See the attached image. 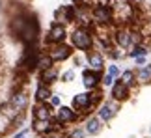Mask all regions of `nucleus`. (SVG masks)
Listing matches in <instances>:
<instances>
[{
    "mask_svg": "<svg viewBox=\"0 0 151 138\" xmlns=\"http://www.w3.org/2000/svg\"><path fill=\"white\" fill-rule=\"evenodd\" d=\"M8 32H9V36H13L17 41H21L22 45H34V43H39V39H41L39 19L32 11L17 9L15 13L9 17Z\"/></svg>",
    "mask_w": 151,
    "mask_h": 138,
    "instance_id": "nucleus-1",
    "label": "nucleus"
},
{
    "mask_svg": "<svg viewBox=\"0 0 151 138\" xmlns=\"http://www.w3.org/2000/svg\"><path fill=\"white\" fill-rule=\"evenodd\" d=\"M30 105H32V95L28 93L24 88H17V90L11 91L9 99L0 106V112L6 114L8 119H11V118H15L17 114L26 112L28 108H30Z\"/></svg>",
    "mask_w": 151,
    "mask_h": 138,
    "instance_id": "nucleus-2",
    "label": "nucleus"
},
{
    "mask_svg": "<svg viewBox=\"0 0 151 138\" xmlns=\"http://www.w3.org/2000/svg\"><path fill=\"white\" fill-rule=\"evenodd\" d=\"M69 43L73 45V49L77 52H90V50L95 49V32L93 28H88V26H82V24H77L73 26V30L69 32Z\"/></svg>",
    "mask_w": 151,
    "mask_h": 138,
    "instance_id": "nucleus-3",
    "label": "nucleus"
},
{
    "mask_svg": "<svg viewBox=\"0 0 151 138\" xmlns=\"http://www.w3.org/2000/svg\"><path fill=\"white\" fill-rule=\"evenodd\" d=\"M90 15L95 26H114L116 24L114 8L108 2H99L97 6H93L90 9Z\"/></svg>",
    "mask_w": 151,
    "mask_h": 138,
    "instance_id": "nucleus-4",
    "label": "nucleus"
},
{
    "mask_svg": "<svg viewBox=\"0 0 151 138\" xmlns=\"http://www.w3.org/2000/svg\"><path fill=\"white\" fill-rule=\"evenodd\" d=\"M67 39H69V26L52 21L50 26H49V30H47V34L43 36V47L49 49V47H52V45L65 43Z\"/></svg>",
    "mask_w": 151,
    "mask_h": 138,
    "instance_id": "nucleus-5",
    "label": "nucleus"
},
{
    "mask_svg": "<svg viewBox=\"0 0 151 138\" xmlns=\"http://www.w3.org/2000/svg\"><path fill=\"white\" fill-rule=\"evenodd\" d=\"M112 41L118 49L121 50H129L132 47V39H131V26L127 24H114L112 26Z\"/></svg>",
    "mask_w": 151,
    "mask_h": 138,
    "instance_id": "nucleus-6",
    "label": "nucleus"
},
{
    "mask_svg": "<svg viewBox=\"0 0 151 138\" xmlns=\"http://www.w3.org/2000/svg\"><path fill=\"white\" fill-rule=\"evenodd\" d=\"M47 52L50 54V58L54 60V64H63V62L71 60L73 54L77 52V50L73 49L71 43H58V45H52V47L47 49Z\"/></svg>",
    "mask_w": 151,
    "mask_h": 138,
    "instance_id": "nucleus-7",
    "label": "nucleus"
},
{
    "mask_svg": "<svg viewBox=\"0 0 151 138\" xmlns=\"http://www.w3.org/2000/svg\"><path fill=\"white\" fill-rule=\"evenodd\" d=\"M119 110H121V103L114 101V99H106V101H103L101 105L97 106L95 114L103 119L104 123H110L116 116H118V112H119Z\"/></svg>",
    "mask_w": 151,
    "mask_h": 138,
    "instance_id": "nucleus-8",
    "label": "nucleus"
},
{
    "mask_svg": "<svg viewBox=\"0 0 151 138\" xmlns=\"http://www.w3.org/2000/svg\"><path fill=\"white\" fill-rule=\"evenodd\" d=\"M54 116H56L58 121H62L65 127H67V125H73V123H80V121H82L80 116H78V112L75 110L71 105H60V106L56 108Z\"/></svg>",
    "mask_w": 151,
    "mask_h": 138,
    "instance_id": "nucleus-9",
    "label": "nucleus"
},
{
    "mask_svg": "<svg viewBox=\"0 0 151 138\" xmlns=\"http://www.w3.org/2000/svg\"><path fill=\"white\" fill-rule=\"evenodd\" d=\"M103 75L104 71H97V69H91V67H84L80 77H82V84L86 90H95L99 88L101 82H103Z\"/></svg>",
    "mask_w": 151,
    "mask_h": 138,
    "instance_id": "nucleus-10",
    "label": "nucleus"
},
{
    "mask_svg": "<svg viewBox=\"0 0 151 138\" xmlns=\"http://www.w3.org/2000/svg\"><path fill=\"white\" fill-rule=\"evenodd\" d=\"M131 95H132V88H129L125 82H121L119 78H116V82L110 86V99H114V101H118V103H127L131 99Z\"/></svg>",
    "mask_w": 151,
    "mask_h": 138,
    "instance_id": "nucleus-11",
    "label": "nucleus"
},
{
    "mask_svg": "<svg viewBox=\"0 0 151 138\" xmlns=\"http://www.w3.org/2000/svg\"><path fill=\"white\" fill-rule=\"evenodd\" d=\"M54 112H56V108L50 105V103H34L32 105V119H50L52 116H54Z\"/></svg>",
    "mask_w": 151,
    "mask_h": 138,
    "instance_id": "nucleus-12",
    "label": "nucleus"
},
{
    "mask_svg": "<svg viewBox=\"0 0 151 138\" xmlns=\"http://www.w3.org/2000/svg\"><path fill=\"white\" fill-rule=\"evenodd\" d=\"M86 64L91 69L104 71V67H106V56H104L101 50L93 49V50H90V52H86Z\"/></svg>",
    "mask_w": 151,
    "mask_h": 138,
    "instance_id": "nucleus-13",
    "label": "nucleus"
},
{
    "mask_svg": "<svg viewBox=\"0 0 151 138\" xmlns=\"http://www.w3.org/2000/svg\"><path fill=\"white\" fill-rule=\"evenodd\" d=\"M104 125H106V123H104L97 114H91V116H88L84 119V129H86V133H88V136L101 134V131L104 129Z\"/></svg>",
    "mask_w": 151,
    "mask_h": 138,
    "instance_id": "nucleus-14",
    "label": "nucleus"
},
{
    "mask_svg": "<svg viewBox=\"0 0 151 138\" xmlns=\"http://www.w3.org/2000/svg\"><path fill=\"white\" fill-rule=\"evenodd\" d=\"M60 67L58 65H52L49 69H45V71H39L37 73V82H43L47 86H54L58 80H60Z\"/></svg>",
    "mask_w": 151,
    "mask_h": 138,
    "instance_id": "nucleus-15",
    "label": "nucleus"
},
{
    "mask_svg": "<svg viewBox=\"0 0 151 138\" xmlns=\"http://www.w3.org/2000/svg\"><path fill=\"white\" fill-rule=\"evenodd\" d=\"M32 131L41 138L56 133L54 125H52V119H32Z\"/></svg>",
    "mask_w": 151,
    "mask_h": 138,
    "instance_id": "nucleus-16",
    "label": "nucleus"
},
{
    "mask_svg": "<svg viewBox=\"0 0 151 138\" xmlns=\"http://www.w3.org/2000/svg\"><path fill=\"white\" fill-rule=\"evenodd\" d=\"M52 95V86H47L43 82H37L36 90H34V103H47Z\"/></svg>",
    "mask_w": 151,
    "mask_h": 138,
    "instance_id": "nucleus-17",
    "label": "nucleus"
},
{
    "mask_svg": "<svg viewBox=\"0 0 151 138\" xmlns=\"http://www.w3.org/2000/svg\"><path fill=\"white\" fill-rule=\"evenodd\" d=\"M134 73H136V82H138V86H149L151 84V64L134 67Z\"/></svg>",
    "mask_w": 151,
    "mask_h": 138,
    "instance_id": "nucleus-18",
    "label": "nucleus"
},
{
    "mask_svg": "<svg viewBox=\"0 0 151 138\" xmlns=\"http://www.w3.org/2000/svg\"><path fill=\"white\" fill-rule=\"evenodd\" d=\"M149 50L151 47L147 43H138V45H132V47L127 50V58H131V60H134L138 58V56H147L149 54Z\"/></svg>",
    "mask_w": 151,
    "mask_h": 138,
    "instance_id": "nucleus-19",
    "label": "nucleus"
},
{
    "mask_svg": "<svg viewBox=\"0 0 151 138\" xmlns=\"http://www.w3.org/2000/svg\"><path fill=\"white\" fill-rule=\"evenodd\" d=\"M52 65H56L54 60L50 58V54L47 52V49L43 47V50H41V52H39V56H37V73H39V71H45V69H49V67H52Z\"/></svg>",
    "mask_w": 151,
    "mask_h": 138,
    "instance_id": "nucleus-20",
    "label": "nucleus"
},
{
    "mask_svg": "<svg viewBox=\"0 0 151 138\" xmlns=\"http://www.w3.org/2000/svg\"><path fill=\"white\" fill-rule=\"evenodd\" d=\"M119 80H121V82H125V84L129 86V88H132V90H134L136 86H138V82H136V73H134V69H131V67L121 71Z\"/></svg>",
    "mask_w": 151,
    "mask_h": 138,
    "instance_id": "nucleus-21",
    "label": "nucleus"
},
{
    "mask_svg": "<svg viewBox=\"0 0 151 138\" xmlns=\"http://www.w3.org/2000/svg\"><path fill=\"white\" fill-rule=\"evenodd\" d=\"M52 21L56 22H62V24H67V19H65V9H63V4L58 6L54 9V13H52Z\"/></svg>",
    "mask_w": 151,
    "mask_h": 138,
    "instance_id": "nucleus-22",
    "label": "nucleus"
},
{
    "mask_svg": "<svg viewBox=\"0 0 151 138\" xmlns=\"http://www.w3.org/2000/svg\"><path fill=\"white\" fill-rule=\"evenodd\" d=\"M67 134H69V138H86V136H88V133H86V129H84V125H77V127L69 129Z\"/></svg>",
    "mask_w": 151,
    "mask_h": 138,
    "instance_id": "nucleus-23",
    "label": "nucleus"
},
{
    "mask_svg": "<svg viewBox=\"0 0 151 138\" xmlns=\"http://www.w3.org/2000/svg\"><path fill=\"white\" fill-rule=\"evenodd\" d=\"M75 80V67H69L60 73V82H73Z\"/></svg>",
    "mask_w": 151,
    "mask_h": 138,
    "instance_id": "nucleus-24",
    "label": "nucleus"
},
{
    "mask_svg": "<svg viewBox=\"0 0 151 138\" xmlns=\"http://www.w3.org/2000/svg\"><path fill=\"white\" fill-rule=\"evenodd\" d=\"M106 73L108 75H112L114 78H119V75H121V69H119V65L116 64V62H112L108 67H106Z\"/></svg>",
    "mask_w": 151,
    "mask_h": 138,
    "instance_id": "nucleus-25",
    "label": "nucleus"
},
{
    "mask_svg": "<svg viewBox=\"0 0 151 138\" xmlns=\"http://www.w3.org/2000/svg\"><path fill=\"white\" fill-rule=\"evenodd\" d=\"M116 82V78L112 77V75H108L106 71H104V75H103V82H101V86L103 88H110V86H112Z\"/></svg>",
    "mask_w": 151,
    "mask_h": 138,
    "instance_id": "nucleus-26",
    "label": "nucleus"
},
{
    "mask_svg": "<svg viewBox=\"0 0 151 138\" xmlns=\"http://www.w3.org/2000/svg\"><path fill=\"white\" fill-rule=\"evenodd\" d=\"M49 103H50V105H52V106H54V108H58V106H60V105H62V99H60V95H56V93H52V95H50V99H49Z\"/></svg>",
    "mask_w": 151,
    "mask_h": 138,
    "instance_id": "nucleus-27",
    "label": "nucleus"
},
{
    "mask_svg": "<svg viewBox=\"0 0 151 138\" xmlns=\"http://www.w3.org/2000/svg\"><path fill=\"white\" fill-rule=\"evenodd\" d=\"M146 58H147V56H138V58H134V65H136V67L146 65Z\"/></svg>",
    "mask_w": 151,
    "mask_h": 138,
    "instance_id": "nucleus-28",
    "label": "nucleus"
},
{
    "mask_svg": "<svg viewBox=\"0 0 151 138\" xmlns=\"http://www.w3.org/2000/svg\"><path fill=\"white\" fill-rule=\"evenodd\" d=\"M2 136H4V133H0V138H2Z\"/></svg>",
    "mask_w": 151,
    "mask_h": 138,
    "instance_id": "nucleus-29",
    "label": "nucleus"
},
{
    "mask_svg": "<svg viewBox=\"0 0 151 138\" xmlns=\"http://www.w3.org/2000/svg\"><path fill=\"white\" fill-rule=\"evenodd\" d=\"M149 136H151V127H149Z\"/></svg>",
    "mask_w": 151,
    "mask_h": 138,
    "instance_id": "nucleus-30",
    "label": "nucleus"
},
{
    "mask_svg": "<svg viewBox=\"0 0 151 138\" xmlns=\"http://www.w3.org/2000/svg\"><path fill=\"white\" fill-rule=\"evenodd\" d=\"M108 2H112V0H108Z\"/></svg>",
    "mask_w": 151,
    "mask_h": 138,
    "instance_id": "nucleus-31",
    "label": "nucleus"
},
{
    "mask_svg": "<svg viewBox=\"0 0 151 138\" xmlns=\"http://www.w3.org/2000/svg\"><path fill=\"white\" fill-rule=\"evenodd\" d=\"M149 138H151V136H149Z\"/></svg>",
    "mask_w": 151,
    "mask_h": 138,
    "instance_id": "nucleus-32",
    "label": "nucleus"
}]
</instances>
